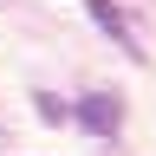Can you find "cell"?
Instances as JSON below:
<instances>
[{"instance_id": "cell-1", "label": "cell", "mask_w": 156, "mask_h": 156, "mask_svg": "<svg viewBox=\"0 0 156 156\" xmlns=\"http://www.w3.org/2000/svg\"><path fill=\"white\" fill-rule=\"evenodd\" d=\"M72 124L91 130V136H117V130H124V98H117V91H85L78 111H72Z\"/></svg>"}, {"instance_id": "cell-3", "label": "cell", "mask_w": 156, "mask_h": 156, "mask_svg": "<svg viewBox=\"0 0 156 156\" xmlns=\"http://www.w3.org/2000/svg\"><path fill=\"white\" fill-rule=\"evenodd\" d=\"M33 104H39V117H46V124H65V117H72V104H65V98H52V91H39Z\"/></svg>"}, {"instance_id": "cell-2", "label": "cell", "mask_w": 156, "mask_h": 156, "mask_svg": "<svg viewBox=\"0 0 156 156\" xmlns=\"http://www.w3.org/2000/svg\"><path fill=\"white\" fill-rule=\"evenodd\" d=\"M85 13H91V26H98V33H111V39H117V46H124V52H130V58H143V46H136V33H130V20H124V13H117V7H111V0H85Z\"/></svg>"}]
</instances>
